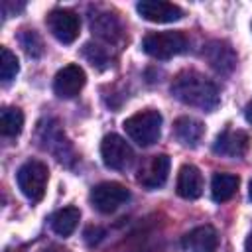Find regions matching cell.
<instances>
[{
	"label": "cell",
	"instance_id": "cell-27",
	"mask_svg": "<svg viewBox=\"0 0 252 252\" xmlns=\"http://www.w3.org/2000/svg\"><path fill=\"white\" fill-rule=\"evenodd\" d=\"M248 195H250V199H252V183H250V189H248Z\"/></svg>",
	"mask_w": 252,
	"mask_h": 252
},
{
	"label": "cell",
	"instance_id": "cell-22",
	"mask_svg": "<svg viewBox=\"0 0 252 252\" xmlns=\"http://www.w3.org/2000/svg\"><path fill=\"white\" fill-rule=\"evenodd\" d=\"M83 53H85V57L93 63V65H100L102 67V63H106V51L100 47V45H93V43H87L85 45V49H83Z\"/></svg>",
	"mask_w": 252,
	"mask_h": 252
},
{
	"label": "cell",
	"instance_id": "cell-9",
	"mask_svg": "<svg viewBox=\"0 0 252 252\" xmlns=\"http://www.w3.org/2000/svg\"><path fill=\"white\" fill-rule=\"evenodd\" d=\"M169 156L165 154H158V156H152L138 171V183L146 189H158L161 187L165 181H167V175H169Z\"/></svg>",
	"mask_w": 252,
	"mask_h": 252
},
{
	"label": "cell",
	"instance_id": "cell-12",
	"mask_svg": "<svg viewBox=\"0 0 252 252\" xmlns=\"http://www.w3.org/2000/svg\"><path fill=\"white\" fill-rule=\"evenodd\" d=\"M219 246V234L211 224L197 226L183 236L185 252H215Z\"/></svg>",
	"mask_w": 252,
	"mask_h": 252
},
{
	"label": "cell",
	"instance_id": "cell-5",
	"mask_svg": "<svg viewBox=\"0 0 252 252\" xmlns=\"http://www.w3.org/2000/svg\"><path fill=\"white\" fill-rule=\"evenodd\" d=\"M45 24L49 28V32L53 33L55 39H59L61 43H73L79 37L81 32V20L73 10L67 8H55L47 14Z\"/></svg>",
	"mask_w": 252,
	"mask_h": 252
},
{
	"label": "cell",
	"instance_id": "cell-1",
	"mask_svg": "<svg viewBox=\"0 0 252 252\" xmlns=\"http://www.w3.org/2000/svg\"><path fill=\"white\" fill-rule=\"evenodd\" d=\"M171 94L179 102L207 112L215 110L219 104V91L215 83L195 69H185L179 75H175L171 83Z\"/></svg>",
	"mask_w": 252,
	"mask_h": 252
},
{
	"label": "cell",
	"instance_id": "cell-16",
	"mask_svg": "<svg viewBox=\"0 0 252 252\" xmlns=\"http://www.w3.org/2000/svg\"><path fill=\"white\" fill-rule=\"evenodd\" d=\"M79 219H81V211L77 207H65V209H59L51 215L49 222H51V228L53 232H57L59 236H71L73 230L77 228L79 224Z\"/></svg>",
	"mask_w": 252,
	"mask_h": 252
},
{
	"label": "cell",
	"instance_id": "cell-3",
	"mask_svg": "<svg viewBox=\"0 0 252 252\" xmlns=\"http://www.w3.org/2000/svg\"><path fill=\"white\" fill-rule=\"evenodd\" d=\"M16 181L20 191L32 201L37 203L43 199L45 189H47V181H49V169L43 161L39 159H30L26 161L18 173H16Z\"/></svg>",
	"mask_w": 252,
	"mask_h": 252
},
{
	"label": "cell",
	"instance_id": "cell-7",
	"mask_svg": "<svg viewBox=\"0 0 252 252\" xmlns=\"http://www.w3.org/2000/svg\"><path fill=\"white\" fill-rule=\"evenodd\" d=\"M100 158L102 163L110 169H124L132 163L134 152L128 142L118 134H106L100 142Z\"/></svg>",
	"mask_w": 252,
	"mask_h": 252
},
{
	"label": "cell",
	"instance_id": "cell-26",
	"mask_svg": "<svg viewBox=\"0 0 252 252\" xmlns=\"http://www.w3.org/2000/svg\"><path fill=\"white\" fill-rule=\"evenodd\" d=\"M244 252H252V230H250V234L246 236V242H244Z\"/></svg>",
	"mask_w": 252,
	"mask_h": 252
},
{
	"label": "cell",
	"instance_id": "cell-24",
	"mask_svg": "<svg viewBox=\"0 0 252 252\" xmlns=\"http://www.w3.org/2000/svg\"><path fill=\"white\" fill-rule=\"evenodd\" d=\"M41 252H69V250H67V248H63V246H59V244H51V246L43 248Z\"/></svg>",
	"mask_w": 252,
	"mask_h": 252
},
{
	"label": "cell",
	"instance_id": "cell-11",
	"mask_svg": "<svg viewBox=\"0 0 252 252\" xmlns=\"http://www.w3.org/2000/svg\"><path fill=\"white\" fill-rule=\"evenodd\" d=\"M248 150V134L242 130H230L226 128L220 132L213 144V152L226 158H240Z\"/></svg>",
	"mask_w": 252,
	"mask_h": 252
},
{
	"label": "cell",
	"instance_id": "cell-2",
	"mask_svg": "<svg viewBox=\"0 0 252 252\" xmlns=\"http://www.w3.org/2000/svg\"><path fill=\"white\" fill-rule=\"evenodd\" d=\"M124 130L132 142L142 148L156 144L161 136V114L154 108L140 110L124 120Z\"/></svg>",
	"mask_w": 252,
	"mask_h": 252
},
{
	"label": "cell",
	"instance_id": "cell-10",
	"mask_svg": "<svg viewBox=\"0 0 252 252\" xmlns=\"http://www.w3.org/2000/svg\"><path fill=\"white\" fill-rule=\"evenodd\" d=\"M138 14L154 24H169L177 22L183 18V10L171 2H161V0H142L136 6Z\"/></svg>",
	"mask_w": 252,
	"mask_h": 252
},
{
	"label": "cell",
	"instance_id": "cell-21",
	"mask_svg": "<svg viewBox=\"0 0 252 252\" xmlns=\"http://www.w3.org/2000/svg\"><path fill=\"white\" fill-rule=\"evenodd\" d=\"M20 41L30 57H39L43 53V41L33 30H24V33L20 35Z\"/></svg>",
	"mask_w": 252,
	"mask_h": 252
},
{
	"label": "cell",
	"instance_id": "cell-18",
	"mask_svg": "<svg viewBox=\"0 0 252 252\" xmlns=\"http://www.w3.org/2000/svg\"><path fill=\"white\" fill-rule=\"evenodd\" d=\"M24 128V114L20 108L16 106H6L2 108V114H0V132L2 136H8V138H14L22 132Z\"/></svg>",
	"mask_w": 252,
	"mask_h": 252
},
{
	"label": "cell",
	"instance_id": "cell-6",
	"mask_svg": "<svg viewBox=\"0 0 252 252\" xmlns=\"http://www.w3.org/2000/svg\"><path fill=\"white\" fill-rule=\"evenodd\" d=\"M130 199V191L116 181H102L91 189V205L98 213H112Z\"/></svg>",
	"mask_w": 252,
	"mask_h": 252
},
{
	"label": "cell",
	"instance_id": "cell-23",
	"mask_svg": "<svg viewBox=\"0 0 252 252\" xmlns=\"http://www.w3.org/2000/svg\"><path fill=\"white\" fill-rule=\"evenodd\" d=\"M102 234H104L102 228H98V226L93 228V226H91V228L85 230V240H87L89 244H93V242H98V240L102 238Z\"/></svg>",
	"mask_w": 252,
	"mask_h": 252
},
{
	"label": "cell",
	"instance_id": "cell-20",
	"mask_svg": "<svg viewBox=\"0 0 252 252\" xmlns=\"http://www.w3.org/2000/svg\"><path fill=\"white\" fill-rule=\"evenodd\" d=\"M20 71V63H18V57L8 49V47H2V59H0V77L4 83H10Z\"/></svg>",
	"mask_w": 252,
	"mask_h": 252
},
{
	"label": "cell",
	"instance_id": "cell-14",
	"mask_svg": "<svg viewBox=\"0 0 252 252\" xmlns=\"http://www.w3.org/2000/svg\"><path fill=\"white\" fill-rule=\"evenodd\" d=\"M201 193H203L201 171L191 163L181 165V169L177 173V195L183 199H197V197H201Z\"/></svg>",
	"mask_w": 252,
	"mask_h": 252
},
{
	"label": "cell",
	"instance_id": "cell-17",
	"mask_svg": "<svg viewBox=\"0 0 252 252\" xmlns=\"http://www.w3.org/2000/svg\"><path fill=\"white\" fill-rule=\"evenodd\" d=\"M238 175L234 173H215L213 175V181H211V195H213V201L217 203H224L228 199L234 197L236 189H238Z\"/></svg>",
	"mask_w": 252,
	"mask_h": 252
},
{
	"label": "cell",
	"instance_id": "cell-25",
	"mask_svg": "<svg viewBox=\"0 0 252 252\" xmlns=\"http://www.w3.org/2000/svg\"><path fill=\"white\" fill-rule=\"evenodd\" d=\"M244 118L252 124V100H248V104L244 106Z\"/></svg>",
	"mask_w": 252,
	"mask_h": 252
},
{
	"label": "cell",
	"instance_id": "cell-4",
	"mask_svg": "<svg viewBox=\"0 0 252 252\" xmlns=\"http://www.w3.org/2000/svg\"><path fill=\"white\" fill-rule=\"evenodd\" d=\"M142 47L154 59H171L187 49V37L183 32H154L144 37Z\"/></svg>",
	"mask_w": 252,
	"mask_h": 252
},
{
	"label": "cell",
	"instance_id": "cell-13",
	"mask_svg": "<svg viewBox=\"0 0 252 252\" xmlns=\"http://www.w3.org/2000/svg\"><path fill=\"white\" fill-rule=\"evenodd\" d=\"M203 57L219 73H230L234 69V65H236V55H234L232 47L228 43H224V41L207 43L205 49H203Z\"/></svg>",
	"mask_w": 252,
	"mask_h": 252
},
{
	"label": "cell",
	"instance_id": "cell-19",
	"mask_svg": "<svg viewBox=\"0 0 252 252\" xmlns=\"http://www.w3.org/2000/svg\"><path fill=\"white\" fill-rule=\"evenodd\" d=\"M91 30H93V33H96V35H100V37H104V39H108V41H112V39L118 35V32H120L118 22H116L114 16H110V14L93 16V18H91Z\"/></svg>",
	"mask_w": 252,
	"mask_h": 252
},
{
	"label": "cell",
	"instance_id": "cell-8",
	"mask_svg": "<svg viewBox=\"0 0 252 252\" xmlns=\"http://www.w3.org/2000/svg\"><path fill=\"white\" fill-rule=\"evenodd\" d=\"M85 83H87V75H85L83 67L71 63L57 71V75L53 79V91L59 98H73L81 93Z\"/></svg>",
	"mask_w": 252,
	"mask_h": 252
},
{
	"label": "cell",
	"instance_id": "cell-15",
	"mask_svg": "<svg viewBox=\"0 0 252 252\" xmlns=\"http://www.w3.org/2000/svg\"><path fill=\"white\" fill-rule=\"evenodd\" d=\"M173 132H175V138L183 144V146H189V148H195L203 134H205V126L195 120V118H189V116H181L175 120L173 124Z\"/></svg>",
	"mask_w": 252,
	"mask_h": 252
}]
</instances>
